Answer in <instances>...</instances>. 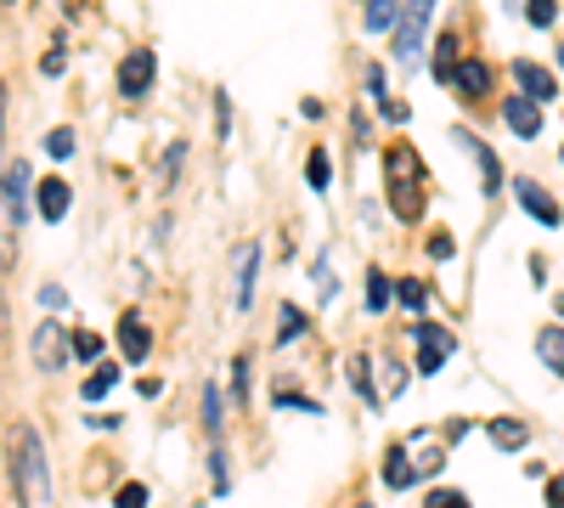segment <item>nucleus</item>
I'll return each mask as SVG.
<instances>
[{
    "label": "nucleus",
    "mask_w": 564,
    "mask_h": 508,
    "mask_svg": "<svg viewBox=\"0 0 564 508\" xmlns=\"http://www.w3.org/2000/svg\"><path fill=\"white\" fill-rule=\"evenodd\" d=\"M384 187H390V209H395L401 220H417V215H423V193H430V175H423L417 148H406V142L384 148Z\"/></svg>",
    "instance_id": "f257e3e1"
},
{
    "label": "nucleus",
    "mask_w": 564,
    "mask_h": 508,
    "mask_svg": "<svg viewBox=\"0 0 564 508\" xmlns=\"http://www.w3.org/2000/svg\"><path fill=\"white\" fill-rule=\"evenodd\" d=\"M12 486L23 491L29 508H40L45 497H52V475H45V446H40L34 430L18 435V452H12Z\"/></svg>",
    "instance_id": "f03ea898"
},
{
    "label": "nucleus",
    "mask_w": 564,
    "mask_h": 508,
    "mask_svg": "<svg viewBox=\"0 0 564 508\" xmlns=\"http://www.w3.org/2000/svg\"><path fill=\"white\" fill-rule=\"evenodd\" d=\"M430 18H435V0H412L395 23V63L401 68H417V52H423V34H430Z\"/></svg>",
    "instance_id": "7ed1b4c3"
},
{
    "label": "nucleus",
    "mask_w": 564,
    "mask_h": 508,
    "mask_svg": "<svg viewBox=\"0 0 564 508\" xmlns=\"http://www.w3.org/2000/svg\"><path fill=\"white\" fill-rule=\"evenodd\" d=\"M29 356H34L40 374H63L68 356H74V345H68V328H63V322H40V328L29 334Z\"/></svg>",
    "instance_id": "20e7f679"
},
{
    "label": "nucleus",
    "mask_w": 564,
    "mask_h": 508,
    "mask_svg": "<svg viewBox=\"0 0 564 508\" xmlns=\"http://www.w3.org/2000/svg\"><path fill=\"white\" fill-rule=\"evenodd\" d=\"M457 142L468 148V159H475V170H480V187H486V198H497L502 193V164H497V153L486 148V142H475L468 130H457Z\"/></svg>",
    "instance_id": "39448f33"
},
{
    "label": "nucleus",
    "mask_w": 564,
    "mask_h": 508,
    "mask_svg": "<svg viewBox=\"0 0 564 508\" xmlns=\"http://www.w3.org/2000/svg\"><path fill=\"white\" fill-rule=\"evenodd\" d=\"M502 119H508V130L520 136V142H531V136L542 130V108H536V97H508V102H502Z\"/></svg>",
    "instance_id": "423d86ee"
},
{
    "label": "nucleus",
    "mask_w": 564,
    "mask_h": 508,
    "mask_svg": "<svg viewBox=\"0 0 564 508\" xmlns=\"http://www.w3.org/2000/svg\"><path fill=\"white\" fill-rule=\"evenodd\" d=\"M412 334H417V374H435L452 356V334L446 328H412Z\"/></svg>",
    "instance_id": "0eeeda50"
},
{
    "label": "nucleus",
    "mask_w": 564,
    "mask_h": 508,
    "mask_svg": "<svg viewBox=\"0 0 564 508\" xmlns=\"http://www.w3.org/2000/svg\"><path fill=\"white\" fill-rule=\"evenodd\" d=\"M23 193H29V170L12 159V164H7V233H18V226H23V215H29Z\"/></svg>",
    "instance_id": "6e6552de"
},
{
    "label": "nucleus",
    "mask_w": 564,
    "mask_h": 508,
    "mask_svg": "<svg viewBox=\"0 0 564 508\" xmlns=\"http://www.w3.org/2000/svg\"><path fill=\"white\" fill-rule=\"evenodd\" d=\"M153 68H159V63H153L148 52H130L124 68H119V90H124V97H141V90L153 85Z\"/></svg>",
    "instance_id": "1a4fd4ad"
},
{
    "label": "nucleus",
    "mask_w": 564,
    "mask_h": 508,
    "mask_svg": "<svg viewBox=\"0 0 564 508\" xmlns=\"http://www.w3.org/2000/svg\"><path fill=\"white\" fill-rule=\"evenodd\" d=\"M379 475H384V486H390V491H406V486L417 480V464H412V452H406V441L384 452V469H379Z\"/></svg>",
    "instance_id": "9d476101"
},
{
    "label": "nucleus",
    "mask_w": 564,
    "mask_h": 508,
    "mask_svg": "<svg viewBox=\"0 0 564 508\" xmlns=\"http://www.w3.org/2000/svg\"><path fill=\"white\" fill-rule=\"evenodd\" d=\"M513 85H520L525 97H536V102H547L553 90H558V85H553V74H547V68H536V63H525V57L513 63Z\"/></svg>",
    "instance_id": "9b49d317"
},
{
    "label": "nucleus",
    "mask_w": 564,
    "mask_h": 508,
    "mask_svg": "<svg viewBox=\"0 0 564 508\" xmlns=\"http://www.w3.org/2000/svg\"><path fill=\"white\" fill-rule=\"evenodd\" d=\"M119 345H124V356H130V361H148V350H153L148 322H141L135 311H124V322H119Z\"/></svg>",
    "instance_id": "f8f14e48"
},
{
    "label": "nucleus",
    "mask_w": 564,
    "mask_h": 508,
    "mask_svg": "<svg viewBox=\"0 0 564 508\" xmlns=\"http://www.w3.org/2000/svg\"><path fill=\"white\" fill-rule=\"evenodd\" d=\"M513 193H520V204H525V209H531V215H536L542 226H558V204H553V198H547V193L536 187L531 175H520V187H513Z\"/></svg>",
    "instance_id": "ddd939ff"
},
{
    "label": "nucleus",
    "mask_w": 564,
    "mask_h": 508,
    "mask_svg": "<svg viewBox=\"0 0 564 508\" xmlns=\"http://www.w3.org/2000/svg\"><path fill=\"white\" fill-rule=\"evenodd\" d=\"M254 277H260V244H249V249L238 255V311L254 305Z\"/></svg>",
    "instance_id": "4468645a"
},
{
    "label": "nucleus",
    "mask_w": 564,
    "mask_h": 508,
    "mask_svg": "<svg viewBox=\"0 0 564 508\" xmlns=\"http://www.w3.org/2000/svg\"><path fill=\"white\" fill-rule=\"evenodd\" d=\"M452 85L463 90V97H486V90H491V68H486V63H475V57H468V63H457Z\"/></svg>",
    "instance_id": "2eb2a0df"
},
{
    "label": "nucleus",
    "mask_w": 564,
    "mask_h": 508,
    "mask_svg": "<svg viewBox=\"0 0 564 508\" xmlns=\"http://www.w3.org/2000/svg\"><path fill=\"white\" fill-rule=\"evenodd\" d=\"M486 435H491V446H502V452H520V446L531 441V424H520V419H491Z\"/></svg>",
    "instance_id": "dca6fc26"
},
{
    "label": "nucleus",
    "mask_w": 564,
    "mask_h": 508,
    "mask_svg": "<svg viewBox=\"0 0 564 508\" xmlns=\"http://www.w3.org/2000/svg\"><path fill=\"white\" fill-rule=\"evenodd\" d=\"M68 198H74L68 181H45V187H40V215L45 220H63L68 215Z\"/></svg>",
    "instance_id": "f3484780"
},
{
    "label": "nucleus",
    "mask_w": 564,
    "mask_h": 508,
    "mask_svg": "<svg viewBox=\"0 0 564 508\" xmlns=\"http://www.w3.org/2000/svg\"><path fill=\"white\" fill-rule=\"evenodd\" d=\"M406 452H412V464H417L423 475H435V469L446 464V452H441L430 435H412V441H406Z\"/></svg>",
    "instance_id": "a211bd4d"
},
{
    "label": "nucleus",
    "mask_w": 564,
    "mask_h": 508,
    "mask_svg": "<svg viewBox=\"0 0 564 508\" xmlns=\"http://www.w3.org/2000/svg\"><path fill=\"white\" fill-rule=\"evenodd\" d=\"M536 356L564 379V328H542V334H536Z\"/></svg>",
    "instance_id": "6ab92c4d"
},
{
    "label": "nucleus",
    "mask_w": 564,
    "mask_h": 508,
    "mask_svg": "<svg viewBox=\"0 0 564 508\" xmlns=\"http://www.w3.org/2000/svg\"><path fill=\"white\" fill-rule=\"evenodd\" d=\"M401 18H395V0H367V18H361V29L367 34H384V29H395Z\"/></svg>",
    "instance_id": "aec40b11"
},
{
    "label": "nucleus",
    "mask_w": 564,
    "mask_h": 508,
    "mask_svg": "<svg viewBox=\"0 0 564 508\" xmlns=\"http://www.w3.org/2000/svg\"><path fill=\"white\" fill-rule=\"evenodd\" d=\"M457 74V34H441L435 40V79H452Z\"/></svg>",
    "instance_id": "412c9836"
},
{
    "label": "nucleus",
    "mask_w": 564,
    "mask_h": 508,
    "mask_svg": "<svg viewBox=\"0 0 564 508\" xmlns=\"http://www.w3.org/2000/svg\"><path fill=\"white\" fill-rule=\"evenodd\" d=\"M113 385H119V367H97V374L85 379V401H102Z\"/></svg>",
    "instance_id": "4be33fe9"
},
{
    "label": "nucleus",
    "mask_w": 564,
    "mask_h": 508,
    "mask_svg": "<svg viewBox=\"0 0 564 508\" xmlns=\"http://www.w3.org/2000/svg\"><path fill=\"white\" fill-rule=\"evenodd\" d=\"M305 328H311V316H305V311H294V305H282V334H276V339H282V345H294Z\"/></svg>",
    "instance_id": "5701e85b"
},
{
    "label": "nucleus",
    "mask_w": 564,
    "mask_h": 508,
    "mask_svg": "<svg viewBox=\"0 0 564 508\" xmlns=\"http://www.w3.org/2000/svg\"><path fill=\"white\" fill-rule=\"evenodd\" d=\"M390 289H395V283H384V271H372V277H367V311H384V305H390Z\"/></svg>",
    "instance_id": "b1692460"
},
{
    "label": "nucleus",
    "mask_w": 564,
    "mask_h": 508,
    "mask_svg": "<svg viewBox=\"0 0 564 508\" xmlns=\"http://www.w3.org/2000/svg\"><path fill=\"white\" fill-rule=\"evenodd\" d=\"M204 430L220 441V390L215 385H204Z\"/></svg>",
    "instance_id": "393cba45"
},
{
    "label": "nucleus",
    "mask_w": 564,
    "mask_h": 508,
    "mask_svg": "<svg viewBox=\"0 0 564 508\" xmlns=\"http://www.w3.org/2000/svg\"><path fill=\"white\" fill-rule=\"evenodd\" d=\"M305 181H311L316 193L327 187V181H334V164H327V153H311V164H305Z\"/></svg>",
    "instance_id": "a878e982"
},
{
    "label": "nucleus",
    "mask_w": 564,
    "mask_h": 508,
    "mask_svg": "<svg viewBox=\"0 0 564 508\" xmlns=\"http://www.w3.org/2000/svg\"><path fill=\"white\" fill-rule=\"evenodd\" d=\"M395 294H401V305H412V311H423V305H430V289H423L417 277H406V283H395Z\"/></svg>",
    "instance_id": "bb28decb"
},
{
    "label": "nucleus",
    "mask_w": 564,
    "mask_h": 508,
    "mask_svg": "<svg viewBox=\"0 0 564 508\" xmlns=\"http://www.w3.org/2000/svg\"><path fill=\"white\" fill-rule=\"evenodd\" d=\"M350 385L361 390V401H379V390H372V379H367V356H350Z\"/></svg>",
    "instance_id": "cd10ccee"
},
{
    "label": "nucleus",
    "mask_w": 564,
    "mask_h": 508,
    "mask_svg": "<svg viewBox=\"0 0 564 508\" xmlns=\"http://www.w3.org/2000/svg\"><path fill=\"white\" fill-rule=\"evenodd\" d=\"M316 294H322V305H327V300L339 294V283H334V266H327V255L316 260Z\"/></svg>",
    "instance_id": "c85d7f7f"
},
{
    "label": "nucleus",
    "mask_w": 564,
    "mask_h": 508,
    "mask_svg": "<svg viewBox=\"0 0 564 508\" xmlns=\"http://www.w3.org/2000/svg\"><path fill=\"white\" fill-rule=\"evenodd\" d=\"M401 390H406V374H401V361H390V356H384V401H395Z\"/></svg>",
    "instance_id": "c756f323"
},
{
    "label": "nucleus",
    "mask_w": 564,
    "mask_h": 508,
    "mask_svg": "<svg viewBox=\"0 0 564 508\" xmlns=\"http://www.w3.org/2000/svg\"><path fill=\"white\" fill-rule=\"evenodd\" d=\"M74 356L79 361H97L102 356V334H74Z\"/></svg>",
    "instance_id": "7c9ffc66"
},
{
    "label": "nucleus",
    "mask_w": 564,
    "mask_h": 508,
    "mask_svg": "<svg viewBox=\"0 0 564 508\" xmlns=\"http://www.w3.org/2000/svg\"><path fill=\"white\" fill-rule=\"evenodd\" d=\"M45 153H52V159H68V153H74V130H52V136H45Z\"/></svg>",
    "instance_id": "2f4dec72"
},
{
    "label": "nucleus",
    "mask_w": 564,
    "mask_h": 508,
    "mask_svg": "<svg viewBox=\"0 0 564 508\" xmlns=\"http://www.w3.org/2000/svg\"><path fill=\"white\" fill-rule=\"evenodd\" d=\"M231 390H238V401H249V356L231 361Z\"/></svg>",
    "instance_id": "473e14b6"
},
{
    "label": "nucleus",
    "mask_w": 564,
    "mask_h": 508,
    "mask_svg": "<svg viewBox=\"0 0 564 508\" xmlns=\"http://www.w3.org/2000/svg\"><path fill=\"white\" fill-rule=\"evenodd\" d=\"M119 508H148V486H119Z\"/></svg>",
    "instance_id": "72a5a7b5"
},
{
    "label": "nucleus",
    "mask_w": 564,
    "mask_h": 508,
    "mask_svg": "<svg viewBox=\"0 0 564 508\" xmlns=\"http://www.w3.org/2000/svg\"><path fill=\"white\" fill-rule=\"evenodd\" d=\"M423 508H468V497L463 491H430V502Z\"/></svg>",
    "instance_id": "f704fd0d"
},
{
    "label": "nucleus",
    "mask_w": 564,
    "mask_h": 508,
    "mask_svg": "<svg viewBox=\"0 0 564 508\" xmlns=\"http://www.w3.org/2000/svg\"><path fill=\"white\" fill-rule=\"evenodd\" d=\"M553 7H558V0H531V12H525V18H531L536 29H547V23H553Z\"/></svg>",
    "instance_id": "c9c22d12"
},
{
    "label": "nucleus",
    "mask_w": 564,
    "mask_h": 508,
    "mask_svg": "<svg viewBox=\"0 0 564 508\" xmlns=\"http://www.w3.org/2000/svg\"><path fill=\"white\" fill-rule=\"evenodd\" d=\"M215 125H220V136L231 130V97H226V90H220V97H215Z\"/></svg>",
    "instance_id": "e433bc0d"
},
{
    "label": "nucleus",
    "mask_w": 564,
    "mask_h": 508,
    "mask_svg": "<svg viewBox=\"0 0 564 508\" xmlns=\"http://www.w3.org/2000/svg\"><path fill=\"white\" fill-rule=\"evenodd\" d=\"M276 407H300V412H316V401H305V396H294V390H276Z\"/></svg>",
    "instance_id": "4c0bfd02"
},
{
    "label": "nucleus",
    "mask_w": 564,
    "mask_h": 508,
    "mask_svg": "<svg viewBox=\"0 0 564 508\" xmlns=\"http://www.w3.org/2000/svg\"><path fill=\"white\" fill-rule=\"evenodd\" d=\"M379 114H384V119H390V125H406V108H401V102H395V97H384V102H379Z\"/></svg>",
    "instance_id": "58836bf2"
},
{
    "label": "nucleus",
    "mask_w": 564,
    "mask_h": 508,
    "mask_svg": "<svg viewBox=\"0 0 564 508\" xmlns=\"http://www.w3.org/2000/svg\"><path fill=\"white\" fill-rule=\"evenodd\" d=\"M367 90H372V97L384 102V68H367Z\"/></svg>",
    "instance_id": "ea45409f"
},
{
    "label": "nucleus",
    "mask_w": 564,
    "mask_h": 508,
    "mask_svg": "<svg viewBox=\"0 0 564 508\" xmlns=\"http://www.w3.org/2000/svg\"><path fill=\"white\" fill-rule=\"evenodd\" d=\"M430 249H435V260H452V238H446V233H435Z\"/></svg>",
    "instance_id": "a19ab883"
},
{
    "label": "nucleus",
    "mask_w": 564,
    "mask_h": 508,
    "mask_svg": "<svg viewBox=\"0 0 564 508\" xmlns=\"http://www.w3.org/2000/svg\"><path fill=\"white\" fill-rule=\"evenodd\" d=\"M40 305H52V311H57V305H63V289H57V283H45V289H40Z\"/></svg>",
    "instance_id": "79ce46f5"
},
{
    "label": "nucleus",
    "mask_w": 564,
    "mask_h": 508,
    "mask_svg": "<svg viewBox=\"0 0 564 508\" xmlns=\"http://www.w3.org/2000/svg\"><path fill=\"white\" fill-rule=\"evenodd\" d=\"M547 502H553V508H564V480H547Z\"/></svg>",
    "instance_id": "37998d69"
},
{
    "label": "nucleus",
    "mask_w": 564,
    "mask_h": 508,
    "mask_svg": "<svg viewBox=\"0 0 564 508\" xmlns=\"http://www.w3.org/2000/svg\"><path fill=\"white\" fill-rule=\"evenodd\" d=\"M558 63H564V45H558Z\"/></svg>",
    "instance_id": "c03bdc74"
},
{
    "label": "nucleus",
    "mask_w": 564,
    "mask_h": 508,
    "mask_svg": "<svg viewBox=\"0 0 564 508\" xmlns=\"http://www.w3.org/2000/svg\"><path fill=\"white\" fill-rule=\"evenodd\" d=\"M361 508H372V502H361Z\"/></svg>",
    "instance_id": "a18cd8bd"
},
{
    "label": "nucleus",
    "mask_w": 564,
    "mask_h": 508,
    "mask_svg": "<svg viewBox=\"0 0 564 508\" xmlns=\"http://www.w3.org/2000/svg\"><path fill=\"white\" fill-rule=\"evenodd\" d=\"M558 159H564V148H558Z\"/></svg>",
    "instance_id": "49530a36"
}]
</instances>
